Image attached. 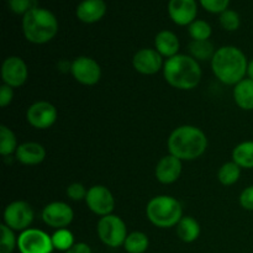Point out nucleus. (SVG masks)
<instances>
[{
	"instance_id": "obj_1",
	"label": "nucleus",
	"mask_w": 253,
	"mask_h": 253,
	"mask_svg": "<svg viewBox=\"0 0 253 253\" xmlns=\"http://www.w3.org/2000/svg\"><path fill=\"white\" fill-rule=\"evenodd\" d=\"M249 61L244 52L235 46L220 47L211 59L215 77L226 85H236L247 74Z\"/></svg>"
},
{
	"instance_id": "obj_2",
	"label": "nucleus",
	"mask_w": 253,
	"mask_h": 253,
	"mask_svg": "<svg viewBox=\"0 0 253 253\" xmlns=\"http://www.w3.org/2000/svg\"><path fill=\"white\" fill-rule=\"evenodd\" d=\"M208 148V137L197 126H179L168 137L169 155L180 161H193L204 155Z\"/></svg>"
},
{
	"instance_id": "obj_3",
	"label": "nucleus",
	"mask_w": 253,
	"mask_h": 253,
	"mask_svg": "<svg viewBox=\"0 0 253 253\" xmlns=\"http://www.w3.org/2000/svg\"><path fill=\"white\" fill-rule=\"evenodd\" d=\"M202 68L197 59L187 54H175L167 58L163 66V77L173 88L192 90L202 79Z\"/></svg>"
},
{
	"instance_id": "obj_4",
	"label": "nucleus",
	"mask_w": 253,
	"mask_h": 253,
	"mask_svg": "<svg viewBox=\"0 0 253 253\" xmlns=\"http://www.w3.org/2000/svg\"><path fill=\"white\" fill-rule=\"evenodd\" d=\"M22 31L27 41L31 43H46L57 35L58 21L49 10L34 7L24 15Z\"/></svg>"
},
{
	"instance_id": "obj_5",
	"label": "nucleus",
	"mask_w": 253,
	"mask_h": 253,
	"mask_svg": "<svg viewBox=\"0 0 253 253\" xmlns=\"http://www.w3.org/2000/svg\"><path fill=\"white\" fill-rule=\"evenodd\" d=\"M147 219L161 229L177 226L183 217L182 204L169 195L152 198L146 207Z\"/></svg>"
},
{
	"instance_id": "obj_6",
	"label": "nucleus",
	"mask_w": 253,
	"mask_h": 253,
	"mask_svg": "<svg viewBox=\"0 0 253 253\" xmlns=\"http://www.w3.org/2000/svg\"><path fill=\"white\" fill-rule=\"evenodd\" d=\"M127 229L123 219L116 215H106L98 222V236L100 241L111 249L124 246L127 237Z\"/></svg>"
},
{
	"instance_id": "obj_7",
	"label": "nucleus",
	"mask_w": 253,
	"mask_h": 253,
	"mask_svg": "<svg viewBox=\"0 0 253 253\" xmlns=\"http://www.w3.org/2000/svg\"><path fill=\"white\" fill-rule=\"evenodd\" d=\"M35 217L34 209L24 200L12 202L4 210V224L14 231H25L30 229Z\"/></svg>"
},
{
	"instance_id": "obj_8",
	"label": "nucleus",
	"mask_w": 253,
	"mask_h": 253,
	"mask_svg": "<svg viewBox=\"0 0 253 253\" xmlns=\"http://www.w3.org/2000/svg\"><path fill=\"white\" fill-rule=\"evenodd\" d=\"M20 253H52L54 250L48 234L39 229H27L17 237Z\"/></svg>"
},
{
	"instance_id": "obj_9",
	"label": "nucleus",
	"mask_w": 253,
	"mask_h": 253,
	"mask_svg": "<svg viewBox=\"0 0 253 253\" xmlns=\"http://www.w3.org/2000/svg\"><path fill=\"white\" fill-rule=\"evenodd\" d=\"M71 72L73 78L83 85H95L101 77V68L98 62L86 56L74 59Z\"/></svg>"
},
{
	"instance_id": "obj_10",
	"label": "nucleus",
	"mask_w": 253,
	"mask_h": 253,
	"mask_svg": "<svg viewBox=\"0 0 253 253\" xmlns=\"http://www.w3.org/2000/svg\"><path fill=\"white\" fill-rule=\"evenodd\" d=\"M26 120L37 130L49 128L57 120V109L48 101H36L26 111Z\"/></svg>"
},
{
	"instance_id": "obj_11",
	"label": "nucleus",
	"mask_w": 253,
	"mask_h": 253,
	"mask_svg": "<svg viewBox=\"0 0 253 253\" xmlns=\"http://www.w3.org/2000/svg\"><path fill=\"white\" fill-rule=\"evenodd\" d=\"M85 203L89 209L99 216H106L113 212L115 208V199L113 193L104 185H94L88 190Z\"/></svg>"
},
{
	"instance_id": "obj_12",
	"label": "nucleus",
	"mask_w": 253,
	"mask_h": 253,
	"mask_svg": "<svg viewBox=\"0 0 253 253\" xmlns=\"http://www.w3.org/2000/svg\"><path fill=\"white\" fill-rule=\"evenodd\" d=\"M74 211L67 203L53 202L47 204L42 210V220L53 229H67L73 221Z\"/></svg>"
},
{
	"instance_id": "obj_13",
	"label": "nucleus",
	"mask_w": 253,
	"mask_h": 253,
	"mask_svg": "<svg viewBox=\"0 0 253 253\" xmlns=\"http://www.w3.org/2000/svg\"><path fill=\"white\" fill-rule=\"evenodd\" d=\"M29 69L22 58L17 56H10L2 62L1 78L4 84L11 88H19L27 81Z\"/></svg>"
},
{
	"instance_id": "obj_14",
	"label": "nucleus",
	"mask_w": 253,
	"mask_h": 253,
	"mask_svg": "<svg viewBox=\"0 0 253 253\" xmlns=\"http://www.w3.org/2000/svg\"><path fill=\"white\" fill-rule=\"evenodd\" d=\"M132 66L138 73L152 76L163 68V58L155 48H142L135 53Z\"/></svg>"
},
{
	"instance_id": "obj_15",
	"label": "nucleus",
	"mask_w": 253,
	"mask_h": 253,
	"mask_svg": "<svg viewBox=\"0 0 253 253\" xmlns=\"http://www.w3.org/2000/svg\"><path fill=\"white\" fill-rule=\"evenodd\" d=\"M168 14L174 24L179 26H189L197 19V1L195 0H169Z\"/></svg>"
},
{
	"instance_id": "obj_16",
	"label": "nucleus",
	"mask_w": 253,
	"mask_h": 253,
	"mask_svg": "<svg viewBox=\"0 0 253 253\" xmlns=\"http://www.w3.org/2000/svg\"><path fill=\"white\" fill-rule=\"evenodd\" d=\"M182 173V161L172 155L165 156L156 166V178L162 184H172Z\"/></svg>"
},
{
	"instance_id": "obj_17",
	"label": "nucleus",
	"mask_w": 253,
	"mask_h": 253,
	"mask_svg": "<svg viewBox=\"0 0 253 253\" xmlns=\"http://www.w3.org/2000/svg\"><path fill=\"white\" fill-rule=\"evenodd\" d=\"M106 12V4L104 0H83L77 6L76 15L82 22L94 24L104 17Z\"/></svg>"
},
{
	"instance_id": "obj_18",
	"label": "nucleus",
	"mask_w": 253,
	"mask_h": 253,
	"mask_svg": "<svg viewBox=\"0 0 253 253\" xmlns=\"http://www.w3.org/2000/svg\"><path fill=\"white\" fill-rule=\"evenodd\" d=\"M15 157L25 166H36L43 162L46 157V150L37 142H25L17 147Z\"/></svg>"
},
{
	"instance_id": "obj_19",
	"label": "nucleus",
	"mask_w": 253,
	"mask_h": 253,
	"mask_svg": "<svg viewBox=\"0 0 253 253\" xmlns=\"http://www.w3.org/2000/svg\"><path fill=\"white\" fill-rule=\"evenodd\" d=\"M179 47L180 43L177 35L172 31H168V30L158 32L155 39V49L162 57L170 58V57L175 56V54H178Z\"/></svg>"
},
{
	"instance_id": "obj_20",
	"label": "nucleus",
	"mask_w": 253,
	"mask_h": 253,
	"mask_svg": "<svg viewBox=\"0 0 253 253\" xmlns=\"http://www.w3.org/2000/svg\"><path fill=\"white\" fill-rule=\"evenodd\" d=\"M234 100L242 110H253V81L250 78L242 79L234 86Z\"/></svg>"
},
{
	"instance_id": "obj_21",
	"label": "nucleus",
	"mask_w": 253,
	"mask_h": 253,
	"mask_svg": "<svg viewBox=\"0 0 253 253\" xmlns=\"http://www.w3.org/2000/svg\"><path fill=\"white\" fill-rule=\"evenodd\" d=\"M177 235L183 242H194L200 235L199 222L192 216H183L177 225Z\"/></svg>"
},
{
	"instance_id": "obj_22",
	"label": "nucleus",
	"mask_w": 253,
	"mask_h": 253,
	"mask_svg": "<svg viewBox=\"0 0 253 253\" xmlns=\"http://www.w3.org/2000/svg\"><path fill=\"white\" fill-rule=\"evenodd\" d=\"M232 161L246 169H253V141L239 143L232 151Z\"/></svg>"
},
{
	"instance_id": "obj_23",
	"label": "nucleus",
	"mask_w": 253,
	"mask_h": 253,
	"mask_svg": "<svg viewBox=\"0 0 253 253\" xmlns=\"http://www.w3.org/2000/svg\"><path fill=\"white\" fill-rule=\"evenodd\" d=\"M148 245L150 241L145 232L133 231L127 235L124 247L127 253H145L147 251Z\"/></svg>"
},
{
	"instance_id": "obj_24",
	"label": "nucleus",
	"mask_w": 253,
	"mask_h": 253,
	"mask_svg": "<svg viewBox=\"0 0 253 253\" xmlns=\"http://www.w3.org/2000/svg\"><path fill=\"white\" fill-rule=\"evenodd\" d=\"M189 52L190 56L194 59L199 61H208L212 59L215 54L214 44L207 40V41H192L189 43Z\"/></svg>"
},
{
	"instance_id": "obj_25",
	"label": "nucleus",
	"mask_w": 253,
	"mask_h": 253,
	"mask_svg": "<svg viewBox=\"0 0 253 253\" xmlns=\"http://www.w3.org/2000/svg\"><path fill=\"white\" fill-rule=\"evenodd\" d=\"M240 175H241V167L237 166L234 161L232 162L224 163L220 167L219 172H217L219 182L222 185H226V187L234 185L240 179Z\"/></svg>"
},
{
	"instance_id": "obj_26",
	"label": "nucleus",
	"mask_w": 253,
	"mask_h": 253,
	"mask_svg": "<svg viewBox=\"0 0 253 253\" xmlns=\"http://www.w3.org/2000/svg\"><path fill=\"white\" fill-rule=\"evenodd\" d=\"M17 140L15 133L7 126H0V153L2 156H9L17 150Z\"/></svg>"
},
{
	"instance_id": "obj_27",
	"label": "nucleus",
	"mask_w": 253,
	"mask_h": 253,
	"mask_svg": "<svg viewBox=\"0 0 253 253\" xmlns=\"http://www.w3.org/2000/svg\"><path fill=\"white\" fill-rule=\"evenodd\" d=\"M188 32L193 41H207L211 36V26L204 20H195L188 26Z\"/></svg>"
},
{
	"instance_id": "obj_28",
	"label": "nucleus",
	"mask_w": 253,
	"mask_h": 253,
	"mask_svg": "<svg viewBox=\"0 0 253 253\" xmlns=\"http://www.w3.org/2000/svg\"><path fill=\"white\" fill-rule=\"evenodd\" d=\"M53 247L58 251H68L74 246V236L68 229H58L51 236Z\"/></svg>"
},
{
	"instance_id": "obj_29",
	"label": "nucleus",
	"mask_w": 253,
	"mask_h": 253,
	"mask_svg": "<svg viewBox=\"0 0 253 253\" xmlns=\"http://www.w3.org/2000/svg\"><path fill=\"white\" fill-rule=\"evenodd\" d=\"M0 253H12L15 247H17V239L14 234V230L10 229L5 224L0 225Z\"/></svg>"
},
{
	"instance_id": "obj_30",
	"label": "nucleus",
	"mask_w": 253,
	"mask_h": 253,
	"mask_svg": "<svg viewBox=\"0 0 253 253\" xmlns=\"http://www.w3.org/2000/svg\"><path fill=\"white\" fill-rule=\"evenodd\" d=\"M240 15L234 10H225L220 14V25L226 31H236L240 27Z\"/></svg>"
},
{
	"instance_id": "obj_31",
	"label": "nucleus",
	"mask_w": 253,
	"mask_h": 253,
	"mask_svg": "<svg viewBox=\"0 0 253 253\" xmlns=\"http://www.w3.org/2000/svg\"><path fill=\"white\" fill-rule=\"evenodd\" d=\"M202 6L211 14H221L230 4V0H199Z\"/></svg>"
},
{
	"instance_id": "obj_32",
	"label": "nucleus",
	"mask_w": 253,
	"mask_h": 253,
	"mask_svg": "<svg viewBox=\"0 0 253 253\" xmlns=\"http://www.w3.org/2000/svg\"><path fill=\"white\" fill-rule=\"evenodd\" d=\"M9 7L15 14H26L36 6V0H9Z\"/></svg>"
},
{
	"instance_id": "obj_33",
	"label": "nucleus",
	"mask_w": 253,
	"mask_h": 253,
	"mask_svg": "<svg viewBox=\"0 0 253 253\" xmlns=\"http://www.w3.org/2000/svg\"><path fill=\"white\" fill-rule=\"evenodd\" d=\"M86 193L88 190L84 188L82 183H72L68 188H67V195L69 199L74 200V202H79V200L85 199Z\"/></svg>"
},
{
	"instance_id": "obj_34",
	"label": "nucleus",
	"mask_w": 253,
	"mask_h": 253,
	"mask_svg": "<svg viewBox=\"0 0 253 253\" xmlns=\"http://www.w3.org/2000/svg\"><path fill=\"white\" fill-rule=\"evenodd\" d=\"M240 205L245 210L253 211V185H250L246 189L242 190L240 194Z\"/></svg>"
},
{
	"instance_id": "obj_35",
	"label": "nucleus",
	"mask_w": 253,
	"mask_h": 253,
	"mask_svg": "<svg viewBox=\"0 0 253 253\" xmlns=\"http://www.w3.org/2000/svg\"><path fill=\"white\" fill-rule=\"evenodd\" d=\"M12 98H14V90H12L11 86L2 84L1 88H0V106L6 108L12 101Z\"/></svg>"
},
{
	"instance_id": "obj_36",
	"label": "nucleus",
	"mask_w": 253,
	"mask_h": 253,
	"mask_svg": "<svg viewBox=\"0 0 253 253\" xmlns=\"http://www.w3.org/2000/svg\"><path fill=\"white\" fill-rule=\"evenodd\" d=\"M64 253H91V249L84 242H79V244H74L73 247H71Z\"/></svg>"
},
{
	"instance_id": "obj_37",
	"label": "nucleus",
	"mask_w": 253,
	"mask_h": 253,
	"mask_svg": "<svg viewBox=\"0 0 253 253\" xmlns=\"http://www.w3.org/2000/svg\"><path fill=\"white\" fill-rule=\"evenodd\" d=\"M247 76L253 81V58L249 62V66H247Z\"/></svg>"
}]
</instances>
